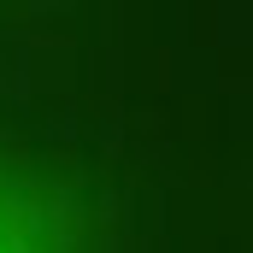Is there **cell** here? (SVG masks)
Wrapping results in <instances>:
<instances>
[{"label":"cell","mask_w":253,"mask_h":253,"mask_svg":"<svg viewBox=\"0 0 253 253\" xmlns=\"http://www.w3.org/2000/svg\"><path fill=\"white\" fill-rule=\"evenodd\" d=\"M0 253H94L77 194L12 153H0Z\"/></svg>","instance_id":"cell-1"}]
</instances>
